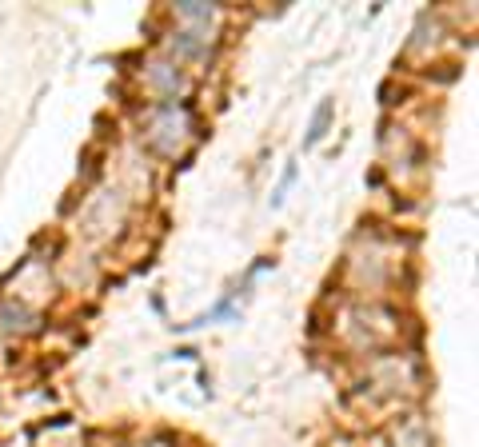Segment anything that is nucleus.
<instances>
[{"instance_id": "obj_3", "label": "nucleus", "mask_w": 479, "mask_h": 447, "mask_svg": "<svg viewBox=\"0 0 479 447\" xmlns=\"http://www.w3.org/2000/svg\"><path fill=\"white\" fill-rule=\"evenodd\" d=\"M180 12L188 21H212V8L208 4H180Z\"/></svg>"}, {"instance_id": "obj_2", "label": "nucleus", "mask_w": 479, "mask_h": 447, "mask_svg": "<svg viewBox=\"0 0 479 447\" xmlns=\"http://www.w3.org/2000/svg\"><path fill=\"white\" fill-rule=\"evenodd\" d=\"M172 44L180 48V52H192V56H200V52L208 48L204 40H200V32H192V28H188V32H180V36H176Z\"/></svg>"}, {"instance_id": "obj_1", "label": "nucleus", "mask_w": 479, "mask_h": 447, "mask_svg": "<svg viewBox=\"0 0 479 447\" xmlns=\"http://www.w3.org/2000/svg\"><path fill=\"white\" fill-rule=\"evenodd\" d=\"M328 120H332V100H323L316 108V120H312V132H308V144H316L323 136V128H328Z\"/></svg>"}]
</instances>
